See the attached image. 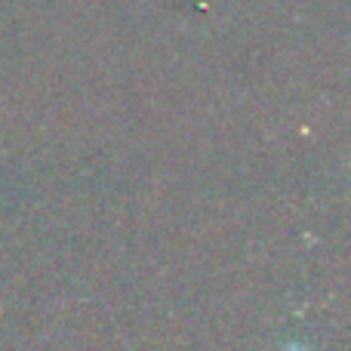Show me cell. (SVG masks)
Segmentation results:
<instances>
[{
	"label": "cell",
	"instance_id": "cell-1",
	"mask_svg": "<svg viewBox=\"0 0 351 351\" xmlns=\"http://www.w3.org/2000/svg\"><path fill=\"white\" fill-rule=\"evenodd\" d=\"M280 351H311L308 346H299V342H293V346H284Z\"/></svg>",
	"mask_w": 351,
	"mask_h": 351
}]
</instances>
